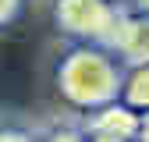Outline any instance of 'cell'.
<instances>
[{"label":"cell","mask_w":149,"mask_h":142,"mask_svg":"<svg viewBox=\"0 0 149 142\" xmlns=\"http://www.w3.org/2000/svg\"><path fill=\"white\" fill-rule=\"evenodd\" d=\"M107 46L114 50V57L124 68L149 64V14L121 7L117 22H114V32L107 36Z\"/></svg>","instance_id":"4"},{"label":"cell","mask_w":149,"mask_h":142,"mask_svg":"<svg viewBox=\"0 0 149 142\" xmlns=\"http://www.w3.org/2000/svg\"><path fill=\"white\" fill-rule=\"evenodd\" d=\"M139 117L132 106H124L121 100H110L96 110L82 114V139H96V142H128L139 139Z\"/></svg>","instance_id":"3"},{"label":"cell","mask_w":149,"mask_h":142,"mask_svg":"<svg viewBox=\"0 0 149 142\" xmlns=\"http://www.w3.org/2000/svg\"><path fill=\"white\" fill-rule=\"evenodd\" d=\"M139 139H142V142H149V110L139 117Z\"/></svg>","instance_id":"8"},{"label":"cell","mask_w":149,"mask_h":142,"mask_svg":"<svg viewBox=\"0 0 149 142\" xmlns=\"http://www.w3.org/2000/svg\"><path fill=\"white\" fill-rule=\"evenodd\" d=\"M121 78H124V64L114 57L107 43L68 39V50L53 64V89L78 114L117 100Z\"/></svg>","instance_id":"1"},{"label":"cell","mask_w":149,"mask_h":142,"mask_svg":"<svg viewBox=\"0 0 149 142\" xmlns=\"http://www.w3.org/2000/svg\"><path fill=\"white\" fill-rule=\"evenodd\" d=\"M117 100H121L124 106H132L135 114H146V110H149V64H132V68H124Z\"/></svg>","instance_id":"5"},{"label":"cell","mask_w":149,"mask_h":142,"mask_svg":"<svg viewBox=\"0 0 149 142\" xmlns=\"http://www.w3.org/2000/svg\"><path fill=\"white\" fill-rule=\"evenodd\" d=\"M53 29L64 39L107 43L121 14V0H53Z\"/></svg>","instance_id":"2"},{"label":"cell","mask_w":149,"mask_h":142,"mask_svg":"<svg viewBox=\"0 0 149 142\" xmlns=\"http://www.w3.org/2000/svg\"><path fill=\"white\" fill-rule=\"evenodd\" d=\"M0 139H29V132H18V128H0Z\"/></svg>","instance_id":"9"},{"label":"cell","mask_w":149,"mask_h":142,"mask_svg":"<svg viewBox=\"0 0 149 142\" xmlns=\"http://www.w3.org/2000/svg\"><path fill=\"white\" fill-rule=\"evenodd\" d=\"M121 7L139 11V14H149V0H121Z\"/></svg>","instance_id":"7"},{"label":"cell","mask_w":149,"mask_h":142,"mask_svg":"<svg viewBox=\"0 0 149 142\" xmlns=\"http://www.w3.org/2000/svg\"><path fill=\"white\" fill-rule=\"evenodd\" d=\"M22 14H25V0H0V29L14 25Z\"/></svg>","instance_id":"6"}]
</instances>
